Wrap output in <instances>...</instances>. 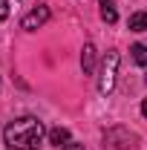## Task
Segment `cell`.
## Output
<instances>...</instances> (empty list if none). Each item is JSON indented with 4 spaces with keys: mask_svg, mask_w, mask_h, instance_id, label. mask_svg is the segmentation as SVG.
<instances>
[{
    "mask_svg": "<svg viewBox=\"0 0 147 150\" xmlns=\"http://www.w3.org/2000/svg\"><path fill=\"white\" fill-rule=\"evenodd\" d=\"M43 124L32 118V115H23V118H15L6 124L3 130V142L9 150H37L40 142H43Z\"/></svg>",
    "mask_w": 147,
    "mask_h": 150,
    "instance_id": "6da1fadb",
    "label": "cell"
},
{
    "mask_svg": "<svg viewBox=\"0 0 147 150\" xmlns=\"http://www.w3.org/2000/svg\"><path fill=\"white\" fill-rule=\"evenodd\" d=\"M118 52L115 49H110L107 55H104V61H101V75H98V93L101 95H110L112 90H115V78H118Z\"/></svg>",
    "mask_w": 147,
    "mask_h": 150,
    "instance_id": "7a4b0ae2",
    "label": "cell"
},
{
    "mask_svg": "<svg viewBox=\"0 0 147 150\" xmlns=\"http://www.w3.org/2000/svg\"><path fill=\"white\" fill-rule=\"evenodd\" d=\"M46 20H49V6H35V9L23 18V23H20V26H23L26 32H35V29H40Z\"/></svg>",
    "mask_w": 147,
    "mask_h": 150,
    "instance_id": "3957f363",
    "label": "cell"
},
{
    "mask_svg": "<svg viewBox=\"0 0 147 150\" xmlns=\"http://www.w3.org/2000/svg\"><path fill=\"white\" fill-rule=\"evenodd\" d=\"M130 32H147V12H133L127 20Z\"/></svg>",
    "mask_w": 147,
    "mask_h": 150,
    "instance_id": "277c9868",
    "label": "cell"
},
{
    "mask_svg": "<svg viewBox=\"0 0 147 150\" xmlns=\"http://www.w3.org/2000/svg\"><path fill=\"white\" fill-rule=\"evenodd\" d=\"M49 142H52L55 147H66V144H69V130H66V127H52V130H49Z\"/></svg>",
    "mask_w": 147,
    "mask_h": 150,
    "instance_id": "5b68a950",
    "label": "cell"
},
{
    "mask_svg": "<svg viewBox=\"0 0 147 150\" xmlns=\"http://www.w3.org/2000/svg\"><path fill=\"white\" fill-rule=\"evenodd\" d=\"M81 67H84V72H92L95 69V46L92 43H87L84 52H81Z\"/></svg>",
    "mask_w": 147,
    "mask_h": 150,
    "instance_id": "8992f818",
    "label": "cell"
},
{
    "mask_svg": "<svg viewBox=\"0 0 147 150\" xmlns=\"http://www.w3.org/2000/svg\"><path fill=\"white\" fill-rule=\"evenodd\" d=\"M130 55H133V61H136L139 67H147V43H133Z\"/></svg>",
    "mask_w": 147,
    "mask_h": 150,
    "instance_id": "52a82bcc",
    "label": "cell"
},
{
    "mask_svg": "<svg viewBox=\"0 0 147 150\" xmlns=\"http://www.w3.org/2000/svg\"><path fill=\"white\" fill-rule=\"evenodd\" d=\"M101 20H107V23H115V20H118V15H115V9H112L110 3L101 6Z\"/></svg>",
    "mask_w": 147,
    "mask_h": 150,
    "instance_id": "ba28073f",
    "label": "cell"
},
{
    "mask_svg": "<svg viewBox=\"0 0 147 150\" xmlns=\"http://www.w3.org/2000/svg\"><path fill=\"white\" fill-rule=\"evenodd\" d=\"M6 18H9V3L0 0V20H6Z\"/></svg>",
    "mask_w": 147,
    "mask_h": 150,
    "instance_id": "9c48e42d",
    "label": "cell"
},
{
    "mask_svg": "<svg viewBox=\"0 0 147 150\" xmlns=\"http://www.w3.org/2000/svg\"><path fill=\"white\" fill-rule=\"evenodd\" d=\"M64 150H87V147H84V144H75V142H69V144H66Z\"/></svg>",
    "mask_w": 147,
    "mask_h": 150,
    "instance_id": "30bf717a",
    "label": "cell"
},
{
    "mask_svg": "<svg viewBox=\"0 0 147 150\" xmlns=\"http://www.w3.org/2000/svg\"><path fill=\"white\" fill-rule=\"evenodd\" d=\"M141 115H147V98L141 101Z\"/></svg>",
    "mask_w": 147,
    "mask_h": 150,
    "instance_id": "8fae6325",
    "label": "cell"
},
{
    "mask_svg": "<svg viewBox=\"0 0 147 150\" xmlns=\"http://www.w3.org/2000/svg\"><path fill=\"white\" fill-rule=\"evenodd\" d=\"M104 3H110V0H101V6H104Z\"/></svg>",
    "mask_w": 147,
    "mask_h": 150,
    "instance_id": "7c38bea8",
    "label": "cell"
},
{
    "mask_svg": "<svg viewBox=\"0 0 147 150\" xmlns=\"http://www.w3.org/2000/svg\"><path fill=\"white\" fill-rule=\"evenodd\" d=\"M144 81H147V75H144Z\"/></svg>",
    "mask_w": 147,
    "mask_h": 150,
    "instance_id": "4fadbf2b",
    "label": "cell"
}]
</instances>
